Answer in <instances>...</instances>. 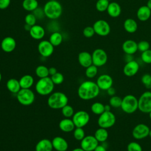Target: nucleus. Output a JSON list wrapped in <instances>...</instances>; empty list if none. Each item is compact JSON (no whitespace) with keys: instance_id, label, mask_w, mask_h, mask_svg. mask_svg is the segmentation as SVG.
Here are the masks:
<instances>
[{"instance_id":"nucleus-56","label":"nucleus","mask_w":151,"mask_h":151,"mask_svg":"<svg viewBox=\"0 0 151 151\" xmlns=\"http://www.w3.org/2000/svg\"><path fill=\"white\" fill-rule=\"evenodd\" d=\"M1 80H2V74H1V73L0 72V82L1 81Z\"/></svg>"},{"instance_id":"nucleus-9","label":"nucleus","mask_w":151,"mask_h":151,"mask_svg":"<svg viewBox=\"0 0 151 151\" xmlns=\"http://www.w3.org/2000/svg\"><path fill=\"white\" fill-rule=\"evenodd\" d=\"M90 115L85 110H79L74 113L72 120L76 127H84L90 121Z\"/></svg>"},{"instance_id":"nucleus-15","label":"nucleus","mask_w":151,"mask_h":151,"mask_svg":"<svg viewBox=\"0 0 151 151\" xmlns=\"http://www.w3.org/2000/svg\"><path fill=\"white\" fill-rule=\"evenodd\" d=\"M54 50V47L48 40H42L38 45V51L40 54L44 57L51 56Z\"/></svg>"},{"instance_id":"nucleus-25","label":"nucleus","mask_w":151,"mask_h":151,"mask_svg":"<svg viewBox=\"0 0 151 151\" xmlns=\"http://www.w3.org/2000/svg\"><path fill=\"white\" fill-rule=\"evenodd\" d=\"M6 87L9 91L13 94H17L21 89L19 80L14 78H9L6 83Z\"/></svg>"},{"instance_id":"nucleus-6","label":"nucleus","mask_w":151,"mask_h":151,"mask_svg":"<svg viewBox=\"0 0 151 151\" xmlns=\"http://www.w3.org/2000/svg\"><path fill=\"white\" fill-rule=\"evenodd\" d=\"M116 121L115 114L111 111H105L99 115L97 124L100 127L109 129L113 127Z\"/></svg>"},{"instance_id":"nucleus-51","label":"nucleus","mask_w":151,"mask_h":151,"mask_svg":"<svg viewBox=\"0 0 151 151\" xmlns=\"http://www.w3.org/2000/svg\"><path fill=\"white\" fill-rule=\"evenodd\" d=\"M104 109H105V111H110L111 110L110 105V104L104 105Z\"/></svg>"},{"instance_id":"nucleus-46","label":"nucleus","mask_w":151,"mask_h":151,"mask_svg":"<svg viewBox=\"0 0 151 151\" xmlns=\"http://www.w3.org/2000/svg\"><path fill=\"white\" fill-rule=\"evenodd\" d=\"M11 3V0H0V9L7 8Z\"/></svg>"},{"instance_id":"nucleus-37","label":"nucleus","mask_w":151,"mask_h":151,"mask_svg":"<svg viewBox=\"0 0 151 151\" xmlns=\"http://www.w3.org/2000/svg\"><path fill=\"white\" fill-rule=\"evenodd\" d=\"M122 99L117 96H113L109 99V104L113 108H119L121 106Z\"/></svg>"},{"instance_id":"nucleus-17","label":"nucleus","mask_w":151,"mask_h":151,"mask_svg":"<svg viewBox=\"0 0 151 151\" xmlns=\"http://www.w3.org/2000/svg\"><path fill=\"white\" fill-rule=\"evenodd\" d=\"M17 42L15 39L11 37H5L1 42V48L5 52H11L16 48Z\"/></svg>"},{"instance_id":"nucleus-13","label":"nucleus","mask_w":151,"mask_h":151,"mask_svg":"<svg viewBox=\"0 0 151 151\" xmlns=\"http://www.w3.org/2000/svg\"><path fill=\"white\" fill-rule=\"evenodd\" d=\"M80 142V147L85 151H94L99 143L94 135L86 136Z\"/></svg>"},{"instance_id":"nucleus-20","label":"nucleus","mask_w":151,"mask_h":151,"mask_svg":"<svg viewBox=\"0 0 151 151\" xmlns=\"http://www.w3.org/2000/svg\"><path fill=\"white\" fill-rule=\"evenodd\" d=\"M122 50L126 54L133 55L138 50L137 43L132 40H126L122 44Z\"/></svg>"},{"instance_id":"nucleus-29","label":"nucleus","mask_w":151,"mask_h":151,"mask_svg":"<svg viewBox=\"0 0 151 151\" xmlns=\"http://www.w3.org/2000/svg\"><path fill=\"white\" fill-rule=\"evenodd\" d=\"M123 27L126 31L129 33H134L137 29V24L136 21L132 18L126 19L124 22Z\"/></svg>"},{"instance_id":"nucleus-24","label":"nucleus","mask_w":151,"mask_h":151,"mask_svg":"<svg viewBox=\"0 0 151 151\" xmlns=\"http://www.w3.org/2000/svg\"><path fill=\"white\" fill-rule=\"evenodd\" d=\"M136 15L139 20L140 21H146L150 17L151 9L146 5H143L137 9Z\"/></svg>"},{"instance_id":"nucleus-38","label":"nucleus","mask_w":151,"mask_h":151,"mask_svg":"<svg viewBox=\"0 0 151 151\" xmlns=\"http://www.w3.org/2000/svg\"><path fill=\"white\" fill-rule=\"evenodd\" d=\"M73 136L76 140L81 141L86 136L83 127H76L73 130Z\"/></svg>"},{"instance_id":"nucleus-3","label":"nucleus","mask_w":151,"mask_h":151,"mask_svg":"<svg viewBox=\"0 0 151 151\" xmlns=\"http://www.w3.org/2000/svg\"><path fill=\"white\" fill-rule=\"evenodd\" d=\"M68 97L63 92L56 91L50 94L47 99V104L52 109H61L68 104Z\"/></svg>"},{"instance_id":"nucleus-42","label":"nucleus","mask_w":151,"mask_h":151,"mask_svg":"<svg viewBox=\"0 0 151 151\" xmlns=\"http://www.w3.org/2000/svg\"><path fill=\"white\" fill-rule=\"evenodd\" d=\"M141 59L146 64H151V50H147L142 52Z\"/></svg>"},{"instance_id":"nucleus-19","label":"nucleus","mask_w":151,"mask_h":151,"mask_svg":"<svg viewBox=\"0 0 151 151\" xmlns=\"http://www.w3.org/2000/svg\"><path fill=\"white\" fill-rule=\"evenodd\" d=\"M78 61L81 66L87 68L93 64L92 55L87 51L80 52L78 55Z\"/></svg>"},{"instance_id":"nucleus-53","label":"nucleus","mask_w":151,"mask_h":151,"mask_svg":"<svg viewBox=\"0 0 151 151\" xmlns=\"http://www.w3.org/2000/svg\"><path fill=\"white\" fill-rule=\"evenodd\" d=\"M150 9H151V0H148L146 5Z\"/></svg>"},{"instance_id":"nucleus-50","label":"nucleus","mask_w":151,"mask_h":151,"mask_svg":"<svg viewBox=\"0 0 151 151\" xmlns=\"http://www.w3.org/2000/svg\"><path fill=\"white\" fill-rule=\"evenodd\" d=\"M31 26H30V25H28V24H25V25H24V29H25V30H26V31H29L30 29H31Z\"/></svg>"},{"instance_id":"nucleus-12","label":"nucleus","mask_w":151,"mask_h":151,"mask_svg":"<svg viewBox=\"0 0 151 151\" xmlns=\"http://www.w3.org/2000/svg\"><path fill=\"white\" fill-rule=\"evenodd\" d=\"M149 127L144 123H139L136 125L132 130V136L137 140H141L149 136Z\"/></svg>"},{"instance_id":"nucleus-40","label":"nucleus","mask_w":151,"mask_h":151,"mask_svg":"<svg viewBox=\"0 0 151 151\" xmlns=\"http://www.w3.org/2000/svg\"><path fill=\"white\" fill-rule=\"evenodd\" d=\"M127 151H143L142 146L136 142H131L127 146Z\"/></svg>"},{"instance_id":"nucleus-14","label":"nucleus","mask_w":151,"mask_h":151,"mask_svg":"<svg viewBox=\"0 0 151 151\" xmlns=\"http://www.w3.org/2000/svg\"><path fill=\"white\" fill-rule=\"evenodd\" d=\"M96 83L100 90L106 91L109 88L113 87V80L110 75L103 74L98 77Z\"/></svg>"},{"instance_id":"nucleus-30","label":"nucleus","mask_w":151,"mask_h":151,"mask_svg":"<svg viewBox=\"0 0 151 151\" xmlns=\"http://www.w3.org/2000/svg\"><path fill=\"white\" fill-rule=\"evenodd\" d=\"M38 6V2L37 0H24L22 2V7L27 11L33 12Z\"/></svg>"},{"instance_id":"nucleus-39","label":"nucleus","mask_w":151,"mask_h":151,"mask_svg":"<svg viewBox=\"0 0 151 151\" xmlns=\"http://www.w3.org/2000/svg\"><path fill=\"white\" fill-rule=\"evenodd\" d=\"M50 78L55 85L61 84L64 80V77L63 74L59 72H57L55 74L51 76Z\"/></svg>"},{"instance_id":"nucleus-47","label":"nucleus","mask_w":151,"mask_h":151,"mask_svg":"<svg viewBox=\"0 0 151 151\" xmlns=\"http://www.w3.org/2000/svg\"><path fill=\"white\" fill-rule=\"evenodd\" d=\"M107 91V93L109 96H114L115 95V93H116V90L114 89V87H111L110 88H109L108 90H106Z\"/></svg>"},{"instance_id":"nucleus-49","label":"nucleus","mask_w":151,"mask_h":151,"mask_svg":"<svg viewBox=\"0 0 151 151\" xmlns=\"http://www.w3.org/2000/svg\"><path fill=\"white\" fill-rule=\"evenodd\" d=\"M48 71H49V75L51 76L55 74L56 73H57V69L54 67H51L48 68Z\"/></svg>"},{"instance_id":"nucleus-28","label":"nucleus","mask_w":151,"mask_h":151,"mask_svg":"<svg viewBox=\"0 0 151 151\" xmlns=\"http://www.w3.org/2000/svg\"><path fill=\"white\" fill-rule=\"evenodd\" d=\"M94 136L99 142H105L109 137V132L106 129L100 127L94 132Z\"/></svg>"},{"instance_id":"nucleus-2","label":"nucleus","mask_w":151,"mask_h":151,"mask_svg":"<svg viewBox=\"0 0 151 151\" xmlns=\"http://www.w3.org/2000/svg\"><path fill=\"white\" fill-rule=\"evenodd\" d=\"M45 16L51 19L58 18L62 14L63 7L61 4L57 0L47 1L43 8Z\"/></svg>"},{"instance_id":"nucleus-21","label":"nucleus","mask_w":151,"mask_h":151,"mask_svg":"<svg viewBox=\"0 0 151 151\" xmlns=\"http://www.w3.org/2000/svg\"><path fill=\"white\" fill-rule=\"evenodd\" d=\"M29 32L30 36L33 39L36 40H40L42 39L45 35L44 28L36 24L31 27Z\"/></svg>"},{"instance_id":"nucleus-31","label":"nucleus","mask_w":151,"mask_h":151,"mask_svg":"<svg viewBox=\"0 0 151 151\" xmlns=\"http://www.w3.org/2000/svg\"><path fill=\"white\" fill-rule=\"evenodd\" d=\"M49 41L54 47L58 46L63 41V36L59 32H54L49 38Z\"/></svg>"},{"instance_id":"nucleus-7","label":"nucleus","mask_w":151,"mask_h":151,"mask_svg":"<svg viewBox=\"0 0 151 151\" xmlns=\"http://www.w3.org/2000/svg\"><path fill=\"white\" fill-rule=\"evenodd\" d=\"M35 94L30 88H21L17 94L18 101L23 106H29L35 101Z\"/></svg>"},{"instance_id":"nucleus-55","label":"nucleus","mask_w":151,"mask_h":151,"mask_svg":"<svg viewBox=\"0 0 151 151\" xmlns=\"http://www.w3.org/2000/svg\"><path fill=\"white\" fill-rule=\"evenodd\" d=\"M149 117H150V119H151V111L149 113Z\"/></svg>"},{"instance_id":"nucleus-36","label":"nucleus","mask_w":151,"mask_h":151,"mask_svg":"<svg viewBox=\"0 0 151 151\" xmlns=\"http://www.w3.org/2000/svg\"><path fill=\"white\" fill-rule=\"evenodd\" d=\"M109 3V0H98L96 4V9L99 12H104L107 11Z\"/></svg>"},{"instance_id":"nucleus-16","label":"nucleus","mask_w":151,"mask_h":151,"mask_svg":"<svg viewBox=\"0 0 151 151\" xmlns=\"http://www.w3.org/2000/svg\"><path fill=\"white\" fill-rule=\"evenodd\" d=\"M139 70V64L135 60H131L126 63L124 65L123 71L127 77H133L135 76Z\"/></svg>"},{"instance_id":"nucleus-5","label":"nucleus","mask_w":151,"mask_h":151,"mask_svg":"<svg viewBox=\"0 0 151 151\" xmlns=\"http://www.w3.org/2000/svg\"><path fill=\"white\" fill-rule=\"evenodd\" d=\"M122 111L127 114H132L138 109V99L132 94L126 95L120 106Z\"/></svg>"},{"instance_id":"nucleus-54","label":"nucleus","mask_w":151,"mask_h":151,"mask_svg":"<svg viewBox=\"0 0 151 151\" xmlns=\"http://www.w3.org/2000/svg\"><path fill=\"white\" fill-rule=\"evenodd\" d=\"M149 136L151 138V129L150 130V131H149Z\"/></svg>"},{"instance_id":"nucleus-33","label":"nucleus","mask_w":151,"mask_h":151,"mask_svg":"<svg viewBox=\"0 0 151 151\" xmlns=\"http://www.w3.org/2000/svg\"><path fill=\"white\" fill-rule=\"evenodd\" d=\"M35 73L36 76L40 78H45V77H48L49 76L48 68L43 65H40L37 66V68H35Z\"/></svg>"},{"instance_id":"nucleus-34","label":"nucleus","mask_w":151,"mask_h":151,"mask_svg":"<svg viewBox=\"0 0 151 151\" xmlns=\"http://www.w3.org/2000/svg\"><path fill=\"white\" fill-rule=\"evenodd\" d=\"M98 73V67L94 64L86 68L85 75L88 78H94Z\"/></svg>"},{"instance_id":"nucleus-26","label":"nucleus","mask_w":151,"mask_h":151,"mask_svg":"<svg viewBox=\"0 0 151 151\" xmlns=\"http://www.w3.org/2000/svg\"><path fill=\"white\" fill-rule=\"evenodd\" d=\"M107 12L109 16L112 18L118 17L121 14V7L120 5L116 2L109 3Z\"/></svg>"},{"instance_id":"nucleus-1","label":"nucleus","mask_w":151,"mask_h":151,"mask_svg":"<svg viewBox=\"0 0 151 151\" xmlns=\"http://www.w3.org/2000/svg\"><path fill=\"white\" fill-rule=\"evenodd\" d=\"M100 88L96 82L87 80L83 81L77 89L78 97L83 100H90L97 97L100 93Z\"/></svg>"},{"instance_id":"nucleus-41","label":"nucleus","mask_w":151,"mask_h":151,"mask_svg":"<svg viewBox=\"0 0 151 151\" xmlns=\"http://www.w3.org/2000/svg\"><path fill=\"white\" fill-rule=\"evenodd\" d=\"M142 84L147 88H151V75L149 74H145L141 77Z\"/></svg>"},{"instance_id":"nucleus-27","label":"nucleus","mask_w":151,"mask_h":151,"mask_svg":"<svg viewBox=\"0 0 151 151\" xmlns=\"http://www.w3.org/2000/svg\"><path fill=\"white\" fill-rule=\"evenodd\" d=\"M21 88H30L34 83V77L29 74L22 76L19 80Z\"/></svg>"},{"instance_id":"nucleus-22","label":"nucleus","mask_w":151,"mask_h":151,"mask_svg":"<svg viewBox=\"0 0 151 151\" xmlns=\"http://www.w3.org/2000/svg\"><path fill=\"white\" fill-rule=\"evenodd\" d=\"M58 126L62 132L65 133L73 132L76 128L72 119H70V118H64L61 120L59 122Z\"/></svg>"},{"instance_id":"nucleus-8","label":"nucleus","mask_w":151,"mask_h":151,"mask_svg":"<svg viewBox=\"0 0 151 151\" xmlns=\"http://www.w3.org/2000/svg\"><path fill=\"white\" fill-rule=\"evenodd\" d=\"M138 110L143 113L151 111V91L143 92L138 99Z\"/></svg>"},{"instance_id":"nucleus-44","label":"nucleus","mask_w":151,"mask_h":151,"mask_svg":"<svg viewBox=\"0 0 151 151\" xmlns=\"http://www.w3.org/2000/svg\"><path fill=\"white\" fill-rule=\"evenodd\" d=\"M149 48L150 44L147 41H141L137 43L138 50L142 52L149 50Z\"/></svg>"},{"instance_id":"nucleus-4","label":"nucleus","mask_w":151,"mask_h":151,"mask_svg":"<svg viewBox=\"0 0 151 151\" xmlns=\"http://www.w3.org/2000/svg\"><path fill=\"white\" fill-rule=\"evenodd\" d=\"M54 85L50 77L41 78L36 83L35 91L41 96H48L52 93Z\"/></svg>"},{"instance_id":"nucleus-11","label":"nucleus","mask_w":151,"mask_h":151,"mask_svg":"<svg viewBox=\"0 0 151 151\" xmlns=\"http://www.w3.org/2000/svg\"><path fill=\"white\" fill-rule=\"evenodd\" d=\"M95 34L101 37L108 35L110 32V26L105 20L99 19L96 21L93 26Z\"/></svg>"},{"instance_id":"nucleus-43","label":"nucleus","mask_w":151,"mask_h":151,"mask_svg":"<svg viewBox=\"0 0 151 151\" xmlns=\"http://www.w3.org/2000/svg\"><path fill=\"white\" fill-rule=\"evenodd\" d=\"M25 24L29 25L32 27L35 25L37 22V18L34 14H28L25 17Z\"/></svg>"},{"instance_id":"nucleus-18","label":"nucleus","mask_w":151,"mask_h":151,"mask_svg":"<svg viewBox=\"0 0 151 151\" xmlns=\"http://www.w3.org/2000/svg\"><path fill=\"white\" fill-rule=\"evenodd\" d=\"M53 149L56 151H67L68 144L67 140L61 136H55L51 140Z\"/></svg>"},{"instance_id":"nucleus-32","label":"nucleus","mask_w":151,"mask_h":151,"mask_svg":"<svg viewBox=\"0 0 151 151\" xmlns=\"http://www.w3.org/2000/svg\"><path fill=\"white\" fill-rule=\"evenodd\" d=\"M91 111L93 113L96 115H100L104 111H105L104 109V104L100 102H94L91 106Z\"/></svg>"},{"instance_id":"nucleus-52","label":"nucleus","mask_w":151,"mask_h":151,"mask_svg":"<svg viewBox=\"0 0 151 151\" xmlns=\"http://www.w3.org/2000/svg\"><path fill=\"white\" fill-rule=\"evenodd\" d=\"M71 151H85L84 149H83L81 147H77L74 149L73 150H72Z\"/></svg>"},{"instance_id":"nucleus-35","label":"nucleus","mask_w":151,"mask_h":151,"mask_svg":"<svg viewBox=\"0 0 151 151\" xmlns=\"http://www.w3.org/2000/svg\"><path fill=\"white\" fill-rule=\"evenodd\" d=\"M61 113L65 118H70L74 115V110L71 106L67 104L61 109Z\"/></svg>"},{"instance_id":"nucleus-23","label":"nucleus","mask_w":151,"mask_h":151,"mask_svg":"<svg viewBox=\"0 0 151 151\" xmlns=\"http://www.w3.org/2000/svg\"><path fill=\"white\" fill-rule=\"evenodd\" d=\"M53 149L52 142L48 139H42L35 145V151H52Z\"/></svg>"},{"instance_id":"nucleus-10","label":"nucleus","mask_w":151,"mask_h":151,"mask_svg":"<svg viewBox=\"0 0 151 151\" xmlns=\"http://www.w3.org/2000/svg\"><path fill=\"white\" fill-rule=\"evenodd\" d=\"M91 55L93 64L97 67L104 65L107 61V54L106 52L101 48H97L94 50L91 54Z\"/></svg>"},{"instance_id":"nucleus-48","label":"nucleus","mask_w":151,"mask_h":151,"mask_svg":"<svg viewBox=\"0 0 151 151\" xmlns=\"http://www.w3.org/2000/svg\"><path fill=\"white\" fill-rule=\"evenodd\" d=\"M94 151H107V149L104 145L99 144Z\"/></svg>"},{"instance_id":"nucleus-45","label":"nucleus","mask_w":151,"mask_h":151,"mask_svg":"<svg viewBox=\"0 0 151 151\" xmlns=\"http://www.w3.org/2000/svg\"><path fill=\"white\" fill-rule=\"evenodd\" d=\"M83 34L85 37L91 38L94 35L95 31H94L93 27L88 26L84 28V29L83 31Z\"/></svg>"}]
</instances>
